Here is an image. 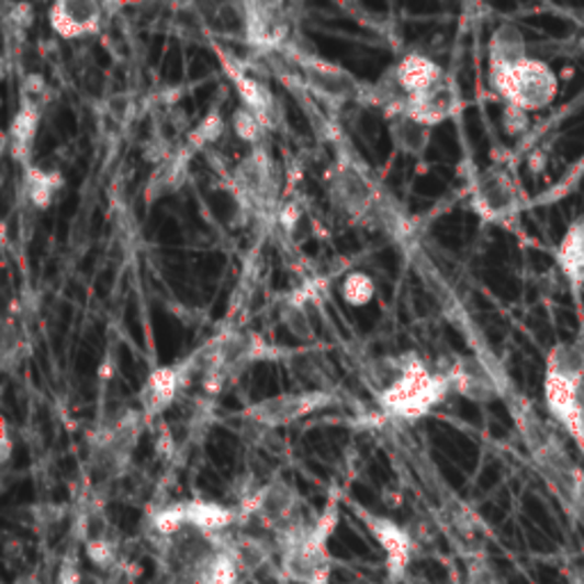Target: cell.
Listing matches in <instances>:
<instances>
[{
	"mask_svg": "<svg viewBox=\"0 0 584 584\" xmlns=\"http://www.w3.org/2000/svg\"><path fill=\"white\" fill-rule=\"evenodd\" d=\"M543 397L550 418L558 423L584 454V349L554 345L546 361Z\"/></svg>",
	"mask_w": 584,
	"mask_h": 584,
	"instance_id": "cell-1",
	"label": "cell"
},
{
	"mask_svg": "<svg viewBox=\"0 0 584 584\" xmlns=\"http://www.w3.org/2000/svg\"><path fill=\"white\" fill-rule=\"evenodd\" d=\"M338 525V503L329 501L313 523H302L277 537L281 548V573L295 584H329V539Z\"/></svg>",
	"mask_w": 584,
	"mask_h": 584,
	"instance_id": "cell-2",
	"label": "cell"
},
{
	"mask_svg": "<svg viewBox=\"0 0 584 584\" xmlns=\"http://www.w3.org/2000/svg\"><path fill=\"white\" fill-rule=\"evenodd\" d=\"M452 391L446 370H429L416 355L400 357V370L393 382L379 391V404L389 416L418 420L434 406L443 404Z\"/></svg>",
	"mask_w": 584,
	"mask_h": 584,
	"instance_id": "cell-3",
	"label": "cell"
},
{
	"mask_svg": "<svg viewBox=\"0 0 584 584\" xmlns=\"http://www.w3.org/2000/svg\"><path fill=\"white\" fill-rule=\"evenodd\" d=\"M488 82L505 105H514L525 112L548 108L560 92V80L554 71L539 57H523L514 67L488 76Z\"/></svg>",
	"mask_w": 584,
	"mask_h": 584,
	"instance_id": "cell-4",
	"label": "cell"
},
{
	"mask_svg": "<svg viewBox=\"0 0 584 584\" xmlns=\"http://www.w3.org/2000/svg\"><path fill=\"white\" fill-rule=\"evenodd\" d=\"M288 63L295 67L306 87V92L332 110H340L347 103H363L366 85H361L347 69L323 60L319 55H311L288 46Z\"/></svg>",
	"mask_w": 584,
	"mask_h": 584,
	"instance_id": "cell-5",
	"label": "cell"
},
{
	"mask_svg": "<svg viewBox=\"0 0 584 584\" xmlns=\"http://www.w3.org/2000/svg\"><path fill=\"white\" fill-rule=\"evenodd\" d=\"M233 194L254 217H279V177L270 154L256 146L233 171Z\"/></svg>",
	"mask_w": 584,
	"mask_h": 584,
	"instance_id": "cell-6",
	"label": "cell"
},
{
	"mask_svg": "<svg viewBox=\"0 0 584 584\" xmlns=\"http://www.w3.org/2000/svg\"><path fill=\"white\" fill-rule=\"evenodd\" d=\"M473 211L493 224L514 220L523 209V194L512 173L503 167H488L480 171L471 190Z\"/></svg>",
	"mask_w": 584,
	"mask_h": 584,
	"instance_id": "cell-7",
	"label": "cell"
},
{
	"mask_svg": "<svg viewBox=\"0 0 584 584\" xmlns=\"http://www.w3.org/2000/svg\"><path fill=\"white\" fill-rule=\"evenodd\" d=\"M334 404V395L329 391H297V393H281L274 397H266L251 404L245 418L258 427H285L308 418L323 408Z\"/></svg>",
	"mask_w": 584,
	"mask_h": 584,
	"instance_id": "cell-8",
	"label": "cell"
},
{
	"mask_svg": "<svg viewBox=\"0 0 584 584\" xmlns=\"http://www.w3.org/2000/svg\"><path fill=\"white\" fill-rule=\"evenodd\" d=\"M329 194L334 199V206L352 220L370 217L379 203L377 188L368 177V171L349 158L336 162L329 179Z\"/></svg>",
	"mask_w": 584,
	"mask_h": 584,
	"instance_id": "cell-9",
	"label": "cell"
},
{
	"mask_svg": "<svg viewBox=\"0 0 584 584\" xmlns=\"http://www.w3.org/2000/svg\"><path fill=\"white\" fill-rule=\"evenodd\" d=\"M292 21L279 3H247V44L260 53H281L290 46Z\"/></svg>",
	"mask_w": 584,
	"mask_h": 584,
	"instance_id": "cell-10",
	"label": "cell"
},
{
	"mask_svg": "<svg viewBox=\"0 0 584 584\" xmlns=\"http://www.w3.org/2000/svg\"><path fill=\"white\" fill-rule=\"evenodd\" d=\"M359 518L363 520V525L368 528V532L372 535V539L377 541V546L382 548V552L386 554V571L393 580H400L408 564L414 560V539L408 535L402 525H397L395 520L386 518V516H379L372 514L368 509H357Z\"/></svg>",
	"mask_w": 584,
	"mask_h": 584,
	"instance_id": "cell-11",
	"label": "cell"
},
{
	"mask_svg": "<svg viewBox=\"0 0 584 584\" xmlns=\"http://www.w3.org/2000/svg\"><path fill=\"white\" fill-rule=\"evenodd\" d=\"M48 25L67 42L94 37L103 25V5L97 0H60L48 10Z\"/></svg>",
	"mask_w": 584,
	"mask_h": 584,
	"instance_id": "cell-12",
	"label": "cell"
},
{
	"mask_svg": "<svg viewBox=\"0 0 584 584\" xmlns=\"http://www.w3.org/2000/svg\"><path fill=\"white\" fill-rule=\"evenodd\" d=\"M461 108V94L459 87L450 76H443L431 87H427L425 92L408 97L404 114L414 116L420 124L434 128L438 124H443L459 112Z\"/></svg>",
	"mask_w": 584,
	"mask_h": 584,
	"instance_id": "cell-13",
	"label": "cell"
},
{
	"mask_svg": "<svg viewBox=\"0 0 584 584\" xmlns=\"http://www.w3.org/2000/svg\"><path fill=\"white\" fill-rule=\"evenodd\" d=\"M457 395L471 402H491L501 395L498 377L480 357H457L443 368Z\"/></svg>",
	"mask_w": 584,
	"mask_h": 584,
	"instance_id": "cell-14",
	"label": "cell"
},
{
	"mask_svg": "<svg viewBox=\"0 0 584 584\" xmlns=\"http://www.w3.org/2000/svg\"><path fill=\"white\" fill-rule=\"evenodd\" d=\"M224 67H226L231 82L236 85L238 97H240V108L254 112L258 120L266 124V128L272 131L281 120V108H279L274 92L270 90V85L266 80H260L258 76H254V71L238 67L236 63L224 60Z\"/></svg>",
	"mask_w": 584,
	"mask_h": 584,
	"instance_id": "cell-15",
	"label": "cell"
},
{
	"mask_svg": "<svg viewBox=\"0 0 584 584\" xmlns=\"http://www.w3.org/2000/svg\"><path fill=\"white\" fill-rule=\"evenodd\" d=\"M188 382V374L183 366H167V368H156L139 391V408L144 423H149L158 416H162L167 408L173 404V400L179 397L181 389Z\"/></svg>",
	"mask_w": 584,
	"mask_h": 584,
	"instance_id": "cell-16",
	"label": "cell"
},
{
	"mask_svg": "<svg viewBox=\"0 0 584 584\" xmlns=\"http://www.w3.org/2000/svg\"><path fill=\"white\" fill-rule=\"evenodd\" d=\"M209 548L196 554L190 571V584H238L243 566L233 554L209 537Z\"/></svg>",
	"mask_w": 584,
	"mask_h": 584,
	"instance_id": "cell-17",
	"label": "cell"
},
{
	"mask_svg": "<svg viewBox=\"0 0 584 584\" xmlns=\"http://www.w3.org/2000/svg\"><path fill=\"white\" fill-rule=\"evenodd\" d=\"M391 74H393L395 82L400 85V90L404 92L406 101H408V97L425 92L427 87H431L434 82H438L443 76H448L441 65H438L436 60H431L429 55H423V53H406V55H402L400 63L391 69Z\"/></svg>",
	"mask_w": 584,
	"mask_h": 584,
	"instance_id": "cell-18",
	"label": "cell"
},
{
	"mask_svg": "<svg viewBox=\"0 0 584 584\" xmlns=\"http://www.w3.org/2000/svg\"><path fill=\"white\" fill-rule=\"evenodd\" d=\"M40 120H42V105L21 101L19 112L12 116V122H10L8 151L19 165H23V169L33 165L31 158H33L35 139H37Z\"/></svg>",
	"mask_w": 584,
	"mask_h": 584,
	"instance_id": "cell-19",
	"label": "cell"
},
{
	"mask_svg": "<svg viewBox=\"0 0 584 584\" xmlns=\"http://www.w3.org/2000/svg\"><path fill=\"white\" fill-rule=\"evenodd\" d=\"M188 528L201 537H220L238 523V512L211 501H186Z\"/></svg>",
	"mask_w": 584,
	"mask_h": 584,
	"instance_id": "cell-20",
	"label": "cell"
},
{
	"mask_svg": "<svg viewBox=\"0 0 584 584\" xmlns=\"http://www.w3.org/2000/svg\"><path fill=\"white\" fill-rule=\"evenodd\" d=\"M554 262L573 290L584 285V213L566 228L558 251H554Z\"/></svg>",
	"mask_w": 584,
	"mask_h": 584,
	"instance_id": "cell-21",
	"label": "cell"
},
{
	"mask_svg": "<svg viewBox=\"0 0 584 584\" xmlns=\"http://www.w3.org/2000/svg\"><path fill=\"white\" fill-rule=\"evenodd\" d=\"M192 154H194V149L190 144H186V146H181V149L169 154L158 165V169L154 171L149 186H146V196H149L151 201H158L162 196H169V194L177 192L188 177Z\"/></svg>",
	"mask_w": 584,
	"mask_h": 584,
	"instance_id": "cell-22",
	"label": "cell"
},
{
	"mask_svg": "<svg viewBox=\"0 0 584 584\" xmlns=\"http://www.w3.org/2000/svg\"><path fill=\"white\" fill-rule=\"evenodd\" d=\"M523 57H528L523 33L512 23L501 25L488 42V76L514 67Z\"/></svg>",
	"mask_w": 584,
	"mask_h": 584,
	"instance_id": "cell-23",
	"label": "cell"
},
{
	"mask_svg": "<svg viewBox=\"0 0 584 584\" xmlns=\"http://www.w3.org/2000/svg\"><path fill=\"white\" fill-rule=\"evenodd\" d=\"M389 135L397 151L406 156H423L431 139V128L402 112L389 120Z\"/></svg>",
	"mask_w": 584,
	"mask_h": 584,
	"instance_id": "cell-24",
	"label": "cell"
},
{
	"mask_svg": "<svg viewBox=\"0 0 584 584\" xmlns=\"http://www.w3.org/2000/svg\"><path fill=\"white\" fill-rule=\"evenodd\" d=\"M60 190H63L60 171L37 167V165H31V167L25 169L23 192H25V199H27V203H31L33 209L46 211Z\"/></svg>",
	"mask_w": 584,
	"mask_h": 584,
	"instance_id": "cell-25",
	"label": "cell"
},
{
	"mask_svg": "<svg viewBox=\"0 0 584 584\" xmlns=\"http://www.w3.org/2000/svg\"><path fill=\"white\" fill-rule=\"evenodd\" d=\"M340 295L349 306H368L374 297V281L366 272L347 274L340 285Z\"/></svg>",
	"mask_w": 584,
	"mask_h": 584,
	"instance_id": "cell-26",
	"label": "cell"
},
{
	"mask_svg": "<svg viewBox=\"0 0 584 584\" xmlns=\"http://www.w3.org/2000/svg\"><path fill=\"white\" fill-rule=\"evenodd\" d=\"M151 525L156 535L165 537V539H171L181 535L183 530H188V520H186V505L183 503H177V505H169L160 512L154 514L151 518Z\"/></svg>",
	"mask_w": 584,
	"mask_h": 584,
	"instance_id": "cell-27",
	"label": "cell"
},
{
	"mask_svg": "<svg viewBox=\"0 0 584 584\" xmlns=\"http://www.w3.org/2000/svg\"><path fill=\"white\" fill-rule=\"evenodd\" d=\"M231 126H233V133H236L243 142L251 144L254 149L262 142V137H266L268 128L266 124H262L258 116L245 108H238L236 112H233V120H231Z\"/></svg>",
	"mask_w": 584,
	"mask_h": 584,
	"instance_id": "cell-28",
	"label": "cell"
},
{
	"mask_svg": "<svg viewBox=\"0 0 584 584\" xmlns=\"http://www.w3.org/2000/svg\"><path fill=\"white\" fill-rule=\"evenodd\" d=\"M281 319L283 325L288 327V332L292 336H297L302 340L313 338V329H311V319L306 313V304L297 302L295 297H290V302L281 308Z\"/></svg>",
	"mask_w": 584,
	"mask_h": 584,
	"instance_id": "cell-29",
	"label": "cell"
},
{
	"mask_svg": "<svg viewBox=\"0 0 584 584\" xmlns=\"http://www.w3.org/2000/svg\"><path fill=\"white\" fill-rule=\"evenodd\" d=\"M85 554L97 569H110L116 562V546L105 537H92L85 543Z\"/></svg>",
	"mask_w": 584,
	"mask_h": 584,
	"instance_id": "cell-30",
	"label": "cell"
},
{
	"mask_svg": "<svg viewBox=\"0 0 584 584\" xmlns=\"http://www.w3.org/2000/svg\"><path fill=\"white\" fill-rule=\"evenodd\" d=\"M222 131H224L222 116H220L217 112H211V114L206 116V120H203V122L196 126V131L190 135L188 144H190L192 149L196 151L199 146H206V144L215 142V139L222 135Z\"/></svg>",
	"mask_w": 584,
	"mask_h": 584,
	"instance_id": "cell-31",
	"label": "cell"
},
{
	"mask_svg": "<svg viewBox=\"0 0 584 584\" xmlns=\"http://www.w3.org/2000/svg\"><path fill=\"white\" fill-rule=\"evenodd\" d=\"M503 126H505L507 135H520V133H525V128L530 126V112L518 110L514 105H505Z\"/></svg>",
	"mask_w": 584,
	"mask_h": 584,
	"instance_id": "cell-32",
	"label": "cell"
},
{
	"mask_svg": "<svg viewBox=\"0 0 584 584\" xmlns=\"http://www.w3.org/2000/svg\"><path fill=\"white\" fill-rule=\"evenodd\" d=\"M82 582V573H80V566L74 558L65 560L60 571H57V584H80Z\"/></svg>",
	"mask_w": 584,
	"mask_h": 584,
	"instance_id": "cell-33",
	"label": "cell"
},
{
	"mask_svg": "<svg viewBox=\"0 0 584 584\" xmlns=\"http://www.w3.org/2000/svg\"><path fill=\"white\" fill-rule=\"evenodd\" d=\"M10 454H12L10 429H8V423H3V461H10Z\"/></svg>",
	"mask_w": 584,
	"mask_h": 584,
	"instance_id": "cell-34",
	"label": "cell"
}]
</instances>
